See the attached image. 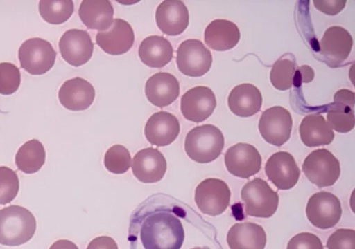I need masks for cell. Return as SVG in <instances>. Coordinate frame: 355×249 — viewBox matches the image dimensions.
<instances>
[{
	"instance_id": "d590c367",
	"label": "cell",
	"mask_w": 355,
	"mask_h": 249,
	"mask_svg": "<svg viewBox=\"0 0 355 249\" xmlns=\"http://www.w3.org/2000/svg\"><path fill=\"white\" fill-rule=\"evenodd\" d=\"M286 249H324V246L317 235L302 232L291 239Z\"/></svg>"
},
{
	"instance_id": "f35d334b",
	"label": "cell",
	"mask_w": 355,
	"mask_h": 249,
	"mask_svg": "<svg viewBox=\"0 0 355 249\" xmlns=\"http://www.w3.org/2000/svg\"><path fill=\"white\" fill-rule=\"evenodd\" d=\"M87 249H119V246L113 238L101 236L92 240Z\"/></svg>"
},
{
	"instance_id": "60d3db41",
	"label": "cell",
	"mask_w": 355,
	"mask_h": 249,
	"mask_svg": "<svg viewBox=\"0 0 355 249\" xmlns=\"http://www.w3.org/2000/svg\"><path fill=\"white\" fill-rule=\"evenodd\" d=\"M49 249H79L73 241L67 239H60L55 241Z\"/></svg>"
},
{
	"instance_id": "836d02e7",
	"label": "cell",
	"mask_w": 355,
	"mask_h": 249,
	"mask_svg": "<svg viewBox=\"0 0 355 249\" xmlns=\"http://www.w3.org/2000/svg\"><path fill=\"white\" fill-rule=\"evenodd\" d=\"M19 69L10 63L0 64V93L11 95L15 93L21 84Z\"/></svg>"
},
{
	"instance_id": "30bf717a",
	"label": "cell",
	"mask_w": 355,
	"mask_h": 249,
	"mask_svg": "<svg viewBox=\"0 0 355 249\" xmlns=\"http://www.w3.org/2000/svg\"><path fill=\"white\" fill-rule=\"evenodd\" d=\"M225 163L232 175L246 179L259 173L262 157L256 147L239 142L227 149Z\"/></svg>"
},
{
	"instance_id": "484cf974",
	"label": "cell",
	"mask_w": 355,
	"mask_h": 249,
	"mask_svg": "<svg viewBox=\"0 0 355 249\" xmlns=\"http://www.w3.org/2000/svg\"><path fill=\"white\" fill-rule=\"evenodd\" d=\"M241 39L238 26L232 21L217 19L206 28L205 40L215 51L225 52L234 48Z\"/></svg>"
},
{
	"instance_id": "44dd1931",
	"label": "cell",
	"mask_w": 355,
	"mask_h": 249,
	"mask_svg": "<svg viewBox=\"0 0 355 249\" xmlns=\"http://www.w3.org/2000/svg\"><path fill=\"white\" fill-rule=\"evenodd\" d=\"M156 21L162 33L169 36H178L189 26V10L182 1L166 0L158 7Z\"/></svg>"
},
{
	"instance_id": "3957f363",
	"label": "cell",
	"mask_w": 355,
	"mask_h": 249,
	"mask_svg": "<svg viewBox=\"0 0 355 249\" xmlns=\"http://www.w3.org/2000/svg\"><path fill=\"white\" fill-rule=\"evenodd\" d=\"M36 228V219L28 210L12 205L0 210V243L2 245H23L33 237Z\"/></svg>"
},
{
	"instance_id": "e0dca14e",
	"label": "cell",
	"mask_w": 355,
	"mask_h": 249,
	"mask_svg": "<svg viewBox=\"0 0 355 249\" xmlns=\"http://www.w3.org/2000/svg\"><path fill=\"white\" fill-rule=\"evenodd\" d=\"M269 180L279 189L287 190L298 182L300 170L292 155L287 152L273 154L266 165Z\"/></svg>"
},
{
	"instance_id": "6da1fadb",
	"label": "cell",
	"mask_w": 355,
	"mask_h": 249,
	"mask_svg": "<svg viewBox=\"0 0 355 249\" xmlns=\"http://www.w3.org/2000/svg\"><path fill=\"white\" fill-rule=\"evenodd\" d=\"M180 220L168 211L158 210L146 217L140 229L145 249H180L184 241Z\"/></svg>"
},
{
	"instance_id": "8fae6325",
	"label": "cell",
	"mask_w": 355,
	"mask_h": 249,
	"mask_svg": "<svg viewBox=\"0 0 355 249\" xmlns=\"http://www.w3.org/2000/svg\"><path fill=\"white\" fill-rule=\"evenodd\" d=\"M217 100L211 89L198 86L187 91L181 98V112L187 120L205 122L214 113Z\"/></svg>"
},
{
	"instance_id": "7a4b0ae2",
	"label": "cell",
	"mask_w": 355,
	"mask_h": 249,
	"mask_svg": "<svg viewBox=\"0 0 355 249\" xmlns=\"http://www.w3.org/2000/svg\"><path fill=\"white\" fill-rule=\"evenodd\" d=\"M225 147V137L220 129L205 124L192 129L187 133L184 149L189 158L199 164L217 160Z\"/></svg>"
},
{
	"instance_id": "8d00e7d4",
	"label": "cell",
	"mask_w": 355,
	"mask_h": 249,
	"mask_svg": "<svg viewBox=\"0 0 355 249\" xmlns=\"http://www.w3.org/2000/svg\"><path fill=\"white\" fill-rule=\"evenodd\" d=\"M315 7L321 12L335 16L341 12L345 6L346 0H314Z\"/></svg>"
},
{
	"instance_id": "4dcf8cb0",
	"label": "cell",
	"mask_w": 355,
	"mask_h": 249,
	"mask_svg": "<svg viewBox=\"0 0 355 249\" xmlns=\"http://www.w3.org/2000/svg\"><path fill=\"white\" fill-rule=\"evenodd\" d=\"M354 106L334 102L328 111L327 120L331 128L338 133H345L354 127Z\"/></svg>"
},
{
	"instance_id": "5bb4252c",
	"label": "cell",
	"mask_w": 355,
	"mask_h": 249,
	"mask_svg": "<svg viewBox=\"0 0 355 249\" xmlns=\"http://www.w3.org/2000/svg\"><path fill=\"white\" fill-rule=\"evenodd\" d=\"M59 46L64 60L74 67L87 64L92 57L94 48L89 34L79 29L65 32Z\"/></svg>"
},
{
	"instance_id": "4316f807",
	"label": "cell",
	"mask_w": 355,
	"mask_h": 249,
	"mask_svg": "<svg viewBox=\"0 0 355 249\" xmlns=\"http://www.w3.org/2000/svg\"><path fill=\"white\" fill-rule=\"evenodd\" d=\"M300 139L309 147L330 145L335 134L325 118L319 114L304 118L300 126Z\"/></svg>"
},
{
	"instance_id": "e575fe53",
	"label": "cell",
	"mask_w": 355,
	"mask_h": 249,
	"mask_svg": "<svg viewBox=\"0 0 355 249\" xmlns=\"http://www.w3.org/2000/svg\"><path fill=\"white\" fill-rule=\"evenodd\" d=\"M328 249H355V231L352 229H338L328 239Z\"/></svg>"
},
{
	"instance_id": "cb8c5ba5",
	"label": "cell",
	"mask_w": 355,
	"mask_h": 249,
	"mask_svg": "<svg viewBox=\"0 0 355 249\" xmlns=\"http://www.w3.org/2000/svg\"><path fill=\"white\" fill-rule=\"evenodd\" d=\"M227 242L230 249H265L267 234L257 223H236L230 229Z\"/></svg>"
},
{
	"instance_id": "d6986e66",
	"label": "cell",
	"mask_w": 355,
	"mask_h": 249,
	"mask_svg": "<svg viewBox=\"0 0 355 249\" xmlns=\"http://www.w3.org/2000/svg\"><path fill=\"white\" fill-rule=\"evenodd\" d=\"M180 93L179 81L168 73L162 72L151 76L145 86V93L148 102L161 109L175 102Z\"/></svg>"
},
{
	"instance_id": "f546056e",
	"label": "cell",
	"mask_w": 355,
	"mask_h": 249,
	"mask_svg": "<svg viewBox=\"0 0 355 249\" xmlns=\"http://www.w3.org/2000/svg\"><path fill=\"white\" fill-rule=\"evenodd\" d=\"M296 71V60L290 53L281 57L273 65L270 73V81L275 88L279 91L290 89L293 85Z\"/></svg>"
},
{
	"instance_id": "f1b7e54d",
	"label": "cell",
	"mask_w": 355,
	"mask_h": 249,
	"mask_svg": "<svg viewBox=\"0 0 355 249\" xmlns=\"http://www.w3.org/2000/svg\"><path fill=\"white\" fill-rule=\"evenodd\" d=\"M39 12L42 19L53 25L67 22L74 12V3L71 0H41Z\"/></svg>"
},
{
	"instance_id": "b9f144b4",
	"label": "cell",
	"mask_w": 355,
	"mask_h": 249,
	"mask_svg": "<svg viewBox=\"0 0 355 249\" xmlns=\"http://www.w3.org/2000/svg\"><path fill=\"white\" fill-rule=\"evenodd\" d=\"M191 249H211L208 246H204V247H194L193 248H191Z\"/></svg>"
},
{
	"instance_id": "ac0fdd59",
	"label": "cell",
	"mask_w": 355,
	"mask_h": 249,
	"mask_svg": "<svg viewBox=\"0 0 355 249\" xmlns=\"http://www.w3.org/2000/svg\"><path fill=\"white\" fill-rule=\"evenodd\" d=\"M180 132V124L178 119L174 115L165 111L152 115L144 128L147 140L157 147L171 145L177 139Z\"/></svg>"
},
{
	"instance_id": "ba28073f",
	"label": "cell",
	"mask_w": 355,
	"mask_h": 249,
	"mask_svg": "<svg viewBox=\"0 0 355 249\" xmlns=\"http://www.w3.org/2000/svg\"><path fill=\"white\" fill-rule=\"evenodd\" d=\"M302 171L318 187L334 185L340 176L339 160L327 149H318L304 161Z\"/></svg>"
},
{
	"instance_id": "d6a6232c",
	"label": "cell",
	"mask_w": 355,
	"mask_h": 249,
	"mask_svg": "<svg viewBox=\"0 0 355 249\" xmlns=\"http://www.w3.org/2000/svg\"><path fill=\"white\" fill-rule=\"evenodd\" d=\"M19 191V179L9 167H0V205L11 203Z\"/></svg>"
},
{
	"instance_id": "5b68a950",
	"label": "cell",
	"mask_w": 355,
	"mask_h": 249,
	"mask_svg": "<svg viewBox=\"0 0 355 249\" xmlns=\"http://www.w3.org/2000/svg\"><path fill=\"white\" fill-rule=\"evenodd\" d=\"M57 53L48 41L39 37L26 40L19 50L21 68L32 75H42L55 66Z\"/></svg>"
},
{
	"instance_id": "8992f818",
	"label": "cell",
	"mask_w": 355,
	"mask_h": 249,
	"mask_svg": "<svg viewBox=\"0 0 355 249\" xmlns=\"http://www.w3.org/2000/svg\"><path fill=\"white\" fill-rule=\"evenodd\" d=\"M230 199L228 185L218 178L202 181L195 190V203L198 210L211 216L223 214L230 205Z\"/></svg>"
},
{
	"instance_id": "7402d4cb",
	"label": "cell",
	"mask_w": 355,
	"mask_h": 249,
	"mask_svg": "<svg viewBox=\"0 0 355 249\" xmlns=\"http://www.w3.org/2000/svg\"><path fill=\"white\" fill-rule=\"evenodd\" d=\"M263 95L261 91L251 84L235 86L228 98L231 112L241 118H249L257 114L261 109Z\"/></svg>"
},
{
	"instance_id": "74e56055",
	"label": "cell",
	"mask_w": 355,
	"mask_h": 249,
	"mask_svg": "<svg viewBox=\"0 0 355 249\" xmlns=\"http://www.w3.org/2000/svg\"><path fill=\"white\" fill-rule=\"evenodd\" d=\"M315 78L313 69L309 66H302L296 69L293 85L299 87L303 83H311Z\"/></svg>"
},
{
	"instance_id": "4fadbf2b",
	"label": "cell",
	"mask_w": 355,
	"mask_h": 249,
	"mask_svg": "<svg viewBox=\"0 0 355 249\" xmlns=\"http://www.w3.org/2000/svg\"><path fill=\"white\" fill-rule=\"evenodd\" d=\"M353 38L344 28L332 26L324 33L320 42V54L331 68L340 66L349 57Z\"/></svg>"
},
{
	"instance_id": "9c48e42d",
	"label": "cell",
	"mask_w": 355,
	"mask_h": 249,
	"mask_svg": "<svg viewBox=\"0 0 355 249\" xmlns=\"http://www.w3.org/2000/svg\"><path fill=\"white\" fill-rule=\"evenodd\" d=\"M339 199L329 192H320L310 199L306 208L309 221L315 227L327 230L335 227L342 216Z\"/></svg>"
},
{
	"instance_id": "2e32d148",
	"label": "cell",
	"mask_w": 355,
	"mask_h": 249,
	"mask_svg": "<svg viewBox=\"0 0 355 249\" xmlns=\"http://www.w3.org/2000/svg\"><path fill=\"white\" fill-rule=\"evenodd\" d=\"M96 42L107 54L122 55L129 52L134 45V30L126 21L116 19L109 30L97 33Z\"/></svg>"
},
{
	"instance_id": "603a6c76",
	"label": "cell",
	"mask_w": 355,
	"mask_h": 249,
	"mask_svg": "<svg viewBox=\"0 0 355 249\" xmlns=\"http://www.w3.org/2000/svg\"><path fill=\"white\" fill-rule=\"evenodd\" d=\"M173 48L165 37L151 35L145 38L139 47V57L141 62L152 68H162L173 59Z\"/></svg>"
},
{
	"instance_id": "277c9868",
	"label": "cell",
	"mask_w": 355,
	"mask_h": 249,
	"mask_svg": "<svg viewBox=\"0 0 355 249\" xmlns=\"http://www.w3.org/2000/svg\"><path fill=\"white\" fill-rule=\"evenodd\" d=\"M245 214L251 217L269 219L277 212L279 196L267 181L257 178L248 182L241 192Z\"/></svg>"
},
{
	"instance_id": "7c38bea8",
	"label": "cell",
	"mask_w": 355,
	"mask_h": 249,
	"mask_svg": "<svg viewBox=\"0 0 355 249\" xmlns=\"http://www.w3.org/2000/svg\"><path fill=\"white\" fill-rule=\"evenodd\" d=\"M292 128L291 115L282 107H275L264 111L259 124L263 139L277 147H281L290 139Z\"/></svg>"
},
{
	"instance_id": "ffe728a7",
	"label": "cell",
	"mask_w": 355,
	"mask_h": 249,
	"mask_svg": "<svg viewBox=\"0 0 355 249\" xmlns=\"http://www.w3.org/2000/svg\"><path fill=\"white\" fill-rule=\"evenodd\" d=\"M61 104L72 111L88 109L95 98V89L88 81L75 77L66 81L59 91Z\"/></svg>"
},
{
	"instance_id": "1f68e13d",
	"label": "cell",
	"mask_w": 355,
	"mask_h": 249,
	"mask_svg": "<svg viewBox=\"0 0 355 249\" xmlns=\"http://www.w3.org/2000/svg\"><path fill=\"white\" fill-rule=\"evenodd\" d=\"M105 165L108 171L116 174L126 173L131 165V156L128 149L122 145L111 147L105 156Z\"/></svg>"
},
{
	"instance_id": "83f0119b",
	"label": "cell",
	"mask_w": 355,
	"mask_h": 249,
	"mask_svg": "<svg viewBox=\"0 0 355 249\" xmlns=\"http://www.w3.org/2000/svg\"><path fill=\"white\" fill-rule=\"evenodd\" d=\"M46 153L42 143L36 139L25 142L16 155L17 168L27 174L38 172L45 163Z\"/></svg>"
},
{
	"instance_id": "52a82bcc",
	"label": "cell",
	"mask_w": 355,
	"mask_h": 249,
	"mask_svg": "<svg viewBox=\"0 0 355 249\" xmlns=\"http://www.w3.org/2000/svg\"><path fill=\"white\" fill-rule=\"evenodd\" d=\"M212 64V54L201 41L189 39L179 46L177 64L184 75L191 77L204 76L209 73Z\"/></svg>"
},
{
	"instance_id": "d4e9b609",
	"label": "cell",
	"mask_w": 355,
	"mask_h": 249,
	"mask_svg": "<svg viewBox=\"0 0 355 249\" xmlns=\"http://www.w3.org/2000/svg\"><path fill=\"white\" fill-rule=\"evenodd\" d=\"M114 10L108 0H84L79 17L89 29L106 31L114 22Z\"/></svg>"
},
{
	"instance_id": "ab89813d",
	"label": "cell",
	"mask_w": 355,
	"mask_h": 249,
	"mask_svg": "<svg viewBox=\"0 0 355 249\" xmlns=\"http://www.w3.org/2000/svg\"><path fill=\"white\" fill-rule=\"evenodd\" d=\"M354 107V93L348 89H340L334 95V102Z\"/></svg>"
},
{
	"instance_id": "9a60e30c",
	"label": "cell",
	"mask_w": 355,
	"mask_h": 249,
	"mask_svg": "<svg viewBox=\"0 0 355 249\" xmlns=\"http://www.w3.org/2000/svg\"><path fill=\"white\" fill-rule=\"evenodd\" d=\"M132 170L140 182L155 183L164 178L167 172V162L158 149L147 147L135 156Z\"/></svg>"
}]
</instances>
